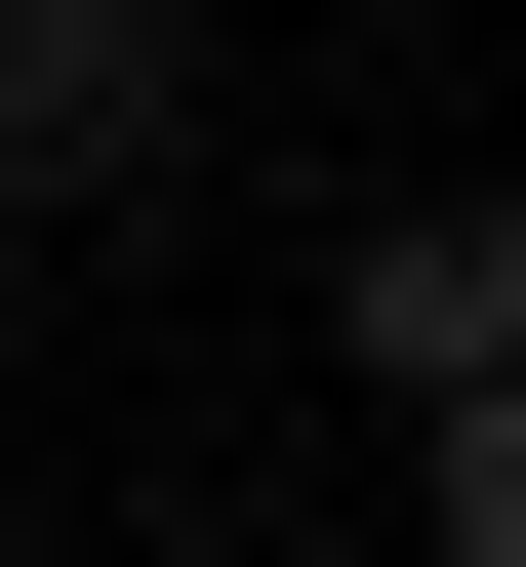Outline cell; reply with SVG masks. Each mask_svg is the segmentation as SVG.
I'll list each match as a JSON object with an SVG mask.
<instances>
[{"label": "cell", "mask_w": 526, "mask_h": 567, "mask_svg": "<svg viewBox=\"0 0 526 567\" xmlns=\"http://www.w3.org/2000/svg\"><path fill=\"white\" fill-rule=\"evenodd\" d=\"M203 163V0H0V244H122Z\"/></svg>", "instance_id": "1"}, {"label": "cell", "mask_w": 526, "mask_h": 567, "mask_svg": "<svg viewBox=\"0 0 526 567\" xmlns=\"http://www.w3.org/2000/svg\"><path fill=\"white\" fill-rule=\"evenodd\" d=\"M324 365H364V405L526 365V163H405V203H324Z\"/></svg>", "instance_id": "2"}, {"label": "cell", "mask_w": 526, "mask_h": 567, "mask_svg": "<svg viewBox=\"0 0 526 567\" xmlns=\"http://www.w3.org/2000/svg\"><path fill=\"white\" fill-rule=\"evenodd\" d=\"M405 567H526V365H445V405H405Z\"/></svg>", "instance_id": "3"}, {"label": "cell", "mask_w": 526, "mask_h": 567, "mask_svg": "<svg viewBox=\"0 0 526 567\" xmlns=\"http://www.w3.org/2000/svg\"><path fill=\"white\" fill-rule=\"evenodd\" d=\"M163 567H244V527H163Z\"/></svg>", "instance_id": "4"}]
</instances>
